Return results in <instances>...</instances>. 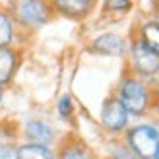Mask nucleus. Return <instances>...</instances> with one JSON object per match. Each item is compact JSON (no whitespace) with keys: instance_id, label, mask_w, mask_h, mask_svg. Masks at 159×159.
<instances>
[{"instance_id":"nucleus-12","label":"nucleus","mask_w":159,"mask_h":159,"mask_svg":"<svg viewBox=\"0 0 159 159\" xmlns=\"http://www.w3.org/2000/svg\"><path fill=\"white\" fill-rule=\"evenodd\" d=\"M25 132H27V136L35 142V144H47V142L51 140V128L49 126H45L43 122H29L25 126Z\"/></svg>"},{"instance_id":"nucleus-6","label":"nucleus","mask_w":159,"mask_h":159,"mask_svg":"<svg viewBox=\"0 0 159 159\" xmlns=\"http://www.w3.org/2000/svg\"><path fill=\"white\" fill-rule=\"evenodd\" d=\"M101 120L103 126L109 130H120L126 126V120H128V111L124 109V105L120 103V99H111L105 103V107L101 111Z\"/></svg>"},{"instance_id":"nucleus-5","label":"nucleus","mask_w":159,"mask_h":159,"mask_svg":"<svg viewBox=\"0 0 159 159\" xmlns=\"http://www.w3.org/2000/svg\"><path fill=\"white\" fill-rule=\"evenodd\" d=\"M91 51L105 57H120L126 51V41L118 33H101L91 41Z\"/></svg>"},{"instance_id":"nucleus-7","label":"nucleus","mask_w":159,"mask_h":159,"mask_svg":"<svg viewBox=\"0 0 159 159\" xmlns=\"http://www.w3.org/2000/svg\"><path fill=\"white\" fill-rule=\"evenodd\" d=\"M51 6L66 18L80 20L93 10V0H51Z\"/></svg>"},{"instance_id":"nucleus-4","label":"nucleus","mask_w":159,"mask_h":159,"mask_svg":"<svg viewBox=\"0 0 159 159\" xmlns=\"http://www.w3.org/2000/svg\"><path fill=\"white\" fill-rule=\"evenodd\" d=\"M120 103L132 115H142L148 107V89L138 80H124L120 85Z\"/></svg>"},{"instance_id":"nucleus-14","label":"nucleus","mask_w":159,"mask_h":159,"mask_svg":"<svg viewBox=\"0 0 159 159\" xmlns=\"http://www.w3.org/2000/svg\"><path fill=\"white\" fill-rule=\"evenodd\" d=\"M60 159H89V155H87L82 148H68L64 153H62Z\"/></svg>"},{"instance_id":"nucleus-17","label":"nucleus","mask_w":159,"mask_h":159,"mask_svg":"<svg viewBox=\"0 0 159 159\" xmlns=\"http://www.w3.org/2000/svg\"><path fill=\"white\" fill-rule=\"evenodd\" d=\"M0 99H2V91H0Z\"/></svg>"},{"instance_id":"nucleus-3","label":"nucleus","mask_w":159,"mask_h":159,"mask_svg":"<svg viewBox=\"0 0 159 159\" xmlns=\"http://www.w3.org/2000/svg\"><path fill=\"white\" fill-rule=\"evenodd\" d=\"M130 60L134 70L142 76H155L159 72V54L149 49L142 39H136L130 45Z\"/></svg>"},{"instance_id":"nucleus-2","label":"nucleus","mask_w":159,"mask_h":159,"mask_svg":"<svg viewBox=\"0 0 159 159\" xmlns=\"http://www.w3.org/2000/svg\"><path fill=\"white\" fill-rule=\"evenodd\" d=\"M128 144L132 152L142 159L159 157V132L153 126H136L128 134Z\"/></svg>"},{"instance_id":"nucleus-10","label":"nucleus","mask_w":159,"mask_h":159,"mask_svg":"<svg viewBox=\"0 0 159 159\" xmlns=\"http://www.w3.org/2000/svg\"><path fill=\"white\" fill-rule=\"evenodd\" d=\"M16 35V20L8 12L0 10V47H10Z\"/></svg>"},{"instance_id":"nucleus-15","label":"nucleus","mask_w":159,"mask_h":159,"mask_svg":"<svg viewBox=\"0 0 159 159\" xmlns=\"http://www.w3.org/2000/svg\"><path fill=\"white\" fill-rule=\"evenodd\" d=\"M70 111H72V99H70V95H64L58 101V113H60V116H68Z\"/></svg>"},{"instance_id":"nucleus-9","label":"nucleus","mask_w":159,"mask_h":159,"mask_svg":"<svg viewBox=\"0 0 159 159\" xmlns=\"http://www.w3.org/2000/svg\"><path fill=\"white\" fill-rule=\"evenodd\" d=\"M140 39L144 41L152 51H155L159 54V21L152 20L146 21L144 25L140 27Z\"/></svg>"},{"instance_id":"nucleus-1","label":"nucleus","mask_w":159,"mask_h":159,"mask_svg":"<svg viewBox=\"0 0 159 159\" xmlns=\"http://www.w3.org/2000/svg\"><path fill=\"white\" fill-rule=\"evenodd\" d=\"M52 6L49 0H18L14 18L25 29H39L51 20Z\"/></svg>"},{"instance_id":"nucleus-16","label":"nucleus","mask_w":159,"mask_h":159,"mask_svg":"<svg viewBox=\"0 0 159 159\" xmlns=\"http://www.w3.org/2000/svg\"><path fill=\"white\" fill-rule=\"evenodd\" d=\"M10 152H12V144L8 142L6 136L0 134V159H6L8 155H10Z\"/></svg>"},{"instance_id":"nucleus-18","label":"nucleus","mask_w":159,"mask_h":159,"mask_svg":"<svg viewBox=\"0 0 159 159\" xmlns=\"http://www.w3.org/2000/svg\"><path fill=\"white\" fill-rule=\"evenodd\" d=\"M93 2H95V0H93Z\"/></svg>"},{"instance_id":"nucleus-8","label":"nucleus","mask_w":159,"mask_h":159,"mask_svg":"<svg viewBox=\"0 0 159 159\" xmlns=\"http://www.w3.org/2000/svg\"><path fill=\"white\" fill-rule=\"evenodd\" d=\"M16 64H18L16 52L10 47H0V84H6L12 78Z\"/></svg>"},{"instance_id":"nucleus-13","label":"nucleus","mask_w":159,"mask_h":159,"mask_svg":"<svg viewBox=\"0 0 159 159\" xmlns=\"http://www.w3.org/2000/svg\"><path fill=\"white\" fill-rule=\"evenodd\" d=\"M134 0H103V10L109 14H118V12H126L132 6Z\"/></svg>"},{"instance_id":"nucleus-11","label":"nucleus","mask_w":159,"mask_h":159,"mask_svg":"<svg viewBox=\"0 0 159 159\" xmlns=\"http://www.w3.org/2000/svg\"><path fill=\"white\" fill-rule=\"evenodd\" d=\"M16 159H52V153L43 144H29L18 149Z\"/></svg>"}]
</instances>
